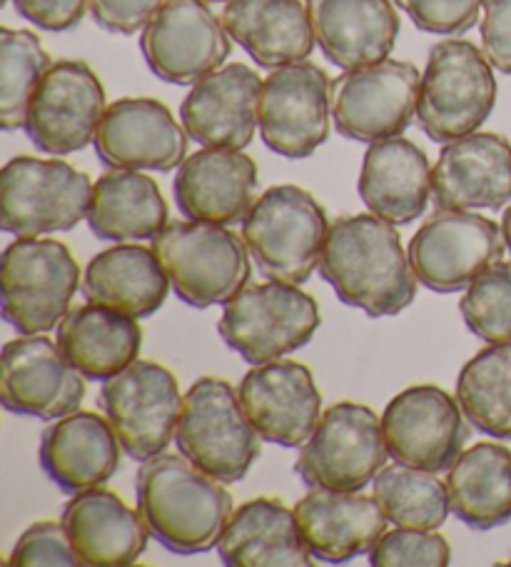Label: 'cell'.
<instances>
[{"mask_svg": "<svg viewBox=\"0 0 511 567\" xmlns=\"http://www.w3.org/2000/svg\"><path fill=\"white\" fill-rule=\"evenodd\" d=\"M320 276L342 302L369 318L399 316L411 306L419 282L397 228L375 213L345 215L330 225Z\"/></svg>", "mask_w": 511, "mask_h": 567, "instance_id": "6da1fadb", "label": "cell"}, {"mask_svg": "<svg viewBox=\"0 0 511 567\" xmlns=\"http://www.w3.org/2000/svg\"><path fill=\"white\" fill-rule=\"evenodd\" d=\"M222 485L182 453H160L137 471V511L170 553H208L218 547L234 513L232 495Z\"/></svg>", "mask_w": 511, "mask_h": 567, "instance_id": "7a4b0ae2", "label": "cell"}, {"mask_svg": "<svg viewBox=\"0 0 511 567\" xmlns=\"http://www.w3.org/2000/svg\"><path fill=\"white\" fill-rule=\"evenodd\" d=\"M327 233V213L298 185L264 190L242 220V238L262 276L292 286L320 268Z\"/></svg>", "mask_w": 511, "mask_h": 567, "instance_id": "3957f363", "label": "cell"}, {"mask_svg": "<svg viewBox=\"0 0 511 567\" xmlns=\"http://www.w3.org/2000/svg\"><path fill=\"white\" fill-rule=\"evenodd\" d=\"M175 292L192 308L225 306L250 282V250L228 225L175 220L153 238Z\"/></svg>", "mask_w": 511, "mask_h": 567, "instance_id": "277c9868", "label": "cell"}, {"mask_svg": "<svg viewBox=\"0 0 511 567\" xmlns=\"http://www.w3.org/2000/svg\"><path fill=\"white\" fill-rule=\"evenodd\" d=\"M494 65L474 43L441 41L429 51L421 73L417 118L435 143L477 133L494 111Z\"/></svg>", "mask_w": 511, "mask_h": 567, "instance_id": "5b68a950", "label": "cell"}, {"mask_svg": "<svg viewBox=\"0 0 511 567\" xmlns=\"http://www.w3.org/2000/svg\"><path fill=\"white\" fill-rule=\"evenodd\" d=\"M260 433L228 380L200 378L182 398L180 453L220 483H240L260 455Z\"/></svg>", "mask_w": 511, "mask_h": 567, "instance_id": "8992f818", "label": "cell"}, {"mask_svg": "<svg viewBox=\"0 0 511 567\" xmlns=\"http://www.w3.org/2000/svg\"><path fill=\"white\" fill-rule=\"evenodd\" d=\"M320 328V308L292 282H248L225 302L218 330L250 365H262L304 348Z\"/></svg>", "mask_w": 511, "mask_h": 567, "instance_id": "52a82bcc", "label": "cell"}, {"mask_svg": "<svg viewBox=\"0 0 511 567\" xmlns=\"http://www.w3.org/2000/svg\"><path fill=\"white\" fill-rule=\"evenodd\" d=\"M91 200V178L65 161L18 155L0 173V228L18 238L73 230Z\"/></svg>", "mask_w": 511, "mask_h": 567, "instance_id": "ba28073f", "label": "cell"}, {"mask_svg": "<svg viewBox=\"0 0 511 567\" xmlns=\"http://www.w3.org/2000/svg\"><path fill=\"white\" fill-rule=\"evenodd\" d=\"M3 318L21 336H45L61 326L81 286V266L51 238H18L3 252Z\"/></svg>", "mask_w": 511, "mask_h": 567, "instance_id": "9c48e42d", "label": "cell"}, {"mask_svg": "<svg viewBox=\"0 0 511 567\" xmlns=\"http://www.w3.org/2000/svg\"><path fill=\"white\" fill-rule=\"evenodd\" d=\"M389 447L375 410L337 403L302 445L294 471L310 487L362 493L387 465Z\"/></svg>", "mask_w": 511, "mask_h": 567, "instance_id": "30bf717a", "label": "cell"}, {"mask_svg": "<svg viewBox=\"0 0 511 567\" xmlns=\"http://www.w3.org/2000/svg\"><path fill=\"white\" fill-rule=\"evenodd\" d=\"M421 75L407 61H379L332 81V118L340 135L377 143L405 133L417 115Z\"/></svg>", "mask_w": 511, "mask_h": 567, "instance_id": "8fae6325", "label": "cell"}, {"mask_svg": "<svg viewBox=\"0 0 511 567\" xmlns=\"http://www.w3.org/2000/svg\"><path fill=\"white\" fill-rule=\"evenodd\" d=\"M101 405L133 461L145 463L165 453L178 433L182 410L178 380L153 360H135L123 373L105 380Z\"/></svg>", "mask_w": 511, "mask_h": 567, "instance_id": "7c38bea8", "label": "cell"}, {"mask_svg": "<svg viewBox=\"0 0 511 567\" xmlns=\"http://www.w3.org/2000/svg\"><path fill=\"white\" fill-rule=\"evenodd\" d=\"M504 250V230L494 220L471 210L437 208L415 233L407 252L421 286L457 292L501 262Z\"/></svg>", "mask_w": 511, "mask_h": 567, "instance_id": "4fadbf2b", "label": "cell"}, {"mask_svg": "<svg viewBox=\"0 0 511 567\" xmlns=\"http://www.w3.org/2000/svg\"><path fill=\"white\" fill-rule=\"evenodd\" d=\"M140 51L160 81L195 85L220 71L232 43L222 18L210 11L208 0H163L143 28Z\"/></svg>", "mask_w": 511, "mask_h": 567, "instance_id": "5bb4252c", "label": "cell"}, {"mask_svg": "<svg viewBox=\"0 0 511 567\" xmlns=\"http://www.w3.org/2000/svg\"><path fill=\"white\" fill-rule=\"evenodd\" d=\"M332 81L310 61L290 63L264 78L260 135L272 153L302 161L330 138Z\"/></svg>", "mask_w": 511, "mask_h": 567, "instance_id": "9a60e30c", "label": "cell"}, {"mask_svg": "<svg viewBox=\"0 0 511 567\" xmlns=\"http://www.w3.org/2000/svg\"><path fill=\"white\" fill-rule=\"evenodd\" d=\"M389 457L397 463L445 473L465 453L467 415L459 400L437 385L401 390L382 413Z\"/></svg>", "mask_w": 511, "mask_h": 567, "instance_id": "2e32d148", "label": "cell"}, {"mask_svg": "<svg viewBox=\"0 0 511 567\" xmlns=\"http://www.w3.org/2000/svg\"><path fill=\"white\" fill-rule=\"evenodd\" d=\"M107 111L105 87L91 65L53 63L35 87L25 115V133L41 153L71 155L95 141Z\"/></svg>", "mask_w": 511, "mask_h": 567, "instance_id": "e0dca14e", "label": "cell"}, {"mask_svg": "<svg viewBox=\"0 0 511 567\" xmlns=\"http://www.w3.org/2000/svg\"><path fill=\"white\" fill-rule=\"evenodd\" d=\"M190 135L170 107L153 97H121L95 133V153L115 171L170 173L188 158Z\"/></svg>", "mask_w": 511, "mask_h": 567, "instance_id": "ac0fdd59", "label": "cell"}, {"mask_svg": "<svg viewBox=\"0 0 511 567\" xmlns=\"http://www.w3.org/2000/svg\"><path fill=\"white\" fill-rule=\"evenodd\" d=\"M85 375L45 336L15 338L3 348L0 403L25 417L58 420L81 408Z\"/></svg>", "mask_w": 511, "mask_h": 567, "instance_id": "d6986e66", "label": "cell"}, {"mask_svg": "<svg viewBox=\"0 0 511 567\" xmlns=\"http://www.w3.org/2000/svg\"><path fill=\"white\" fill-rule=\"evenodd\" d=\"M238 393L260 437L282 447L307 443L324 415L310 368L294 360L252 365Z\"/></svg>", "mask_w": 511, "mask_h": 567, "instance_id": "ffe728a7", "label": "cell"}, {"mask_svg": "<svg viewBox=\"0 0 511 567\" xmlns=\"http://www.w3.org/2000/svg\"><path fill=\"white\" fill-rule=\"evenodd\" d=\"M431 198L441 210H499L511 200V143L471 133L445 143L431 168Z\"/></svg>", "mask_w": 511, "mask_h": 567, "instance_id": "44dd1931", "label": "cell"}, {"mask_svg": "<svg viewBox=\"0 0 511 567\" xmlns=\"http://www.w3.org/2000/svg\"><path fill=\"white\" fill-rule=\"evenodd\" d=\"M260 75L244 63H230L192 85L180 121L202 148H248L260 125Z\"/></svg>", "mask_w": 511, "mask_h": 567, "instance_id": "7402d4cb", "label": "cell"}, {"mask_svg": "<svg viewBox=\"0 0 511 567\" xmlns=\"http://www.w3.org/2000/svg\"><path fill=\"white\" fill-rule=\"evenodd\" d=\"M294 517L314 560L330 565L369 555L387 533L389 523L377 497L327 487H312L294 505Z\"/></svg>", "mask_w": 511, "mask_h": 567, "instance_id": "603a6c76", "label": "cell"}, {"mask_svg": "<svg viewBox=\"0 0 511 567\" xmlns=\"http://www.w3.org/2000/svg\"><path fill=\"white\" fill-rule=\"evenodd\" d=\"M173 190L185 218L218 225L240 223L254 205L258 165L242 151L202 148L185 158Z\"/></svg>", "mask_w": 511, "mask_h": 567, "instance_id": "cb8c5ba5", "label": "cell"}, {"mask_svg": "<svg viewBox=\"0 0 511 567\" xmlns=\"http://www.w3.org/2000/svg\"><path fill=\"white\" fill-rule=\"evenodd\" d=\"M314 41L342 71L387 61L401 23L392 0H304Z\"/></svg>", "mask_w": 511, "mask_h": 567, "instance_id": "d4e9b609", "label": "cell"}, {"mask_svg": "<svg viewBox=\"0 0 511 567\" xmlns=\"http://www.w3.org/2000/svg\"><path fill=\"white\" fill-rule=\"evenodd\" d=\"M121 450L111 420L91 410H73L45 427L38 461L63 493L75 495L111 481L121 463Z\"/></svg>", "mask_w": 511, "mask_h": 567, "instance_id": "484cf974", "label": "cell"}, {"mask_svg": "<svg viewBox=\"0 0 511 567\" xmlns=\"http://www.w3.org/2000/svg\"><path fill=\"white\" fill-rule=\"evenodd\" d=\"M61 520L85 567H125L145 553L150 540L140 511L127 507L121 495L103 487L75 493L63 507Z\"/></svg>", "mask_w": 511, "mask_h": 567, "instance_id": "4316f807", "label": "cell"}, {"mask_svg": "<svg viewBox=\"0 0 511 567\" xmlns=\"http://www.w3.org/2000/svg\"><path fill=\"white\" fill-rule=\"evenodd\" d=\"M359 198L369 213L392 225H407L427 210L431 165L427 153L401 135L369 143L362 163Z\"/></svg>", "mask_w": 511, "mask_h": 567, "instance_id": "83f0119b", "label": "cell"}, {"mask_svg": "<svg viewBox=\"0 0 511 567\" xmlns=\"http://www.w3.org/2000/svg\"><path fill=\"white\" fill-rule=\"evenodd\" d=\"M220 560L230 567H310L298 517L274 497H254L230 515L218 543Z\"/></svg>", "mask_w": 511, "mask_h": 567, "instance_id": "f1b7e54d", "label": "cell"}, {"mask_svg": "<svg viewBox=\"0 0 511 567\" xmlns=\"http://www.w3.org/2000/svg\"><path fill=\"white\" fill-rule=\"evenodd\" d=\"M222 23L260 68L307 61L314 31L302 0H228Z\"/></svg>", "mask_w": 511, "mask_h": 567, "instance_id": "f546056e", "label": "cell"}, {"mask_svg": "<svg viewBox=\"0 0 511 567\" xmlns=\"http://www.w3.org/2000/svg\"><path fill=\"white\" fill-rule=\"evenodd\" d=\"M170 278L157 252L145 246L117 243L87 262L83 296L87 302L111 308L137 320L155 316L170 292Z\"/></svg>", "mask_w": 511, "mask_h": 567, "instance_id": "4dcf8cb0", "label": "cell"}, {"mask_svg": "<svg viewBox=\"0 0 511 567\" xmlns=\"http://www.w3.org/2000/svg\"><path fill=\"white\" fill-rule=\"evenodd\" d=\"M58 346L87 380H111L140 355L143 330L137 318L87 302L67 310Z\"/></svg>", "mask_w": 511, "mask_h": 567, "instance_id": "1f68e13d", "label": "cell"}, {"mask_svg": "<svg viewBox=\"0 0 511 567\" xmlns=\"http://www.w3.org/2000/svg\"><path fill=\"white\" fill-rule=\"evenodd\" d=\"M447 473L451 513L471 530H494L511 520V453L504 445L469 447Z\"/></svg>", "mask_w": 511, "mask_h": 567, "instance_id": "d6a6232c", "label": "cell"}, {"mask_svg": "<svg viewBox=\"0 0 511 567\" xmlns=\"http://www.w3.org/2000/svg\"><path fill=\"white\" fill-rule=\"evenodd\" d=\"M85 220L103 240H153L167 225V203L150 175L113 168L93 185Z\"/></svg>", "mask_w": 511, "mask_h": 567, "instance_id": "836d02e7", "label": "cell"}, {"mask_svg": "<svg viewBox=\"0 0 511 567\" xmlns=\"http://www.w3.org/2000/svg\"><path fill=\"white\" fill-rule=\"evenodd\" d=\"M457 400L479 433L511 440V340L479 350L461 368Z\"/></svg>", "mask_w": 511, "mask_h": 567, "instance_id": "e575fe53", "label": "cell"}, {"mask_svg": "<svg viewBox=\"0 0 511 567\" xmlns=\"http://www.w3.org/2000/svg\"><path fill=\"white\" fill-rule=\"evenodd\" d=\"M375 497L387 520L397 527L439 530L451 513L447 483L437 473L405 463L385 465L375 477Z\"/></svg>", "mask_w": 511, "mask_h": 567, "instance_id": "d590c367", "label": "cell"}, {"mask_svg": "<svg viewBox=\"0 0 511 567\" xmlns=\"http://www.w3.org/2000/svg\"><path fill=\"white\" fill-rule=\"evenodd\" d=\"M51 65L33 31H0V128L6 133L25 128L28 105Z\"/></svg>", "mask_w": 511, "mask_h": 567, "instance_id": "8d00e7d4", "label": "cell"}, {"mask_svg": "<svg viewBox=\"0 0 511 567\" xmlns=\"http://www.w3.org/2000/svg\"><path fill=\"white\" fill-rule=\"evenodd\" d=\"M459 312L467 328L484 343L511 340V266L497 262L465 288Z\"/></svg>", "mask_w": 511, "mask_h": 567, "instance_id": "74e56055", "label": "cell"}, {"mask_svg": "<svg viewBox=\"0 0 511 567\" xmlns=\"http://www.w3.org/2000/svg\"><path fill=\"white\" fill-rule=\"evenodd\" d=\"M451 560L449 543L437 530L397 527L385 533L369 553L375 567H445Z\"/></svg>", "mask_w": 511, "mask_h": 567, "instance_id": "f35d334b", "label": "cell"}, {"mask_svg": "<svg viewBox=\"0 0 511 567\" xmlns=\"http://www.w3.org/2000/svg\"><path fill=\"white\" fill-rule=\"evenodd\" d=\"M8 565L13 567H75L77 563L75 547L71 543L63 520L61 523H35L18 537Z\"/></svg>", "mask_w": 511, "mask_h": 567, "instance_id": "ab89813d", "label": "cell"}, {"mask_svg": "<svg viewBox=\"0 0 511 567\" xmlns=\"http://www.w3.org/2000/svg\"><path fill=\"white\" fill-rule=\"evenodd\" d=\"M419 31L435 35H465L477 25L484 0H395Z\"/></svg>", "mask_w": 511, "mask_h": 567, "instance_id": "60d3db41", "label": "cell"}, {"mask_svg": "<svg viewBox=\"0 0 511 567\" xmlns=\"http://www.w3.org/2000/svg\"><path fill=\"white\" fill-rule=\"evenodd\" d=\"M481 51L499 73L511 75V0H484Z\"/></svg>", "mask_w": 511, "mask_h": 567, "instance_id": "b9f144b4", "label": "cell"}, {"mask_svg": "<svg viewBox=\"0 0 511 567\" xmlns=\"http://www.w3.org/2000/svg\"><path fill=\"white\" fill-rule=\"evenodd\" d=\"M163 0H91L93 21L107 33L135 35L143 31Z\"/></svg>", "mask_w": 511, "mask_h": 567, "instance_id": "7bdbcfd3", "label": "cell"}, {"mask_svg": "<svg viewBox=\"0 0 511 567\" xmlns=\"http://www.w3.org/2000/svg\"><path fill=\"white\" fill-rule=\"evenodd\" d=\"M15 11L41 31H71L85 18L91 0H13Z\"/></svg>", "mask_w": 511, "mask_h": 567, "instance_id": "ee69618b", "label": "cell"}, {"mask_svg": "<svg viewBox=\"0 0 511 567\" xmlns=\"http://www.w3.org/2000/svg\"><path fill=\"white\" fill-rule=\"evenodd\" d=\"M501 230H504V240H507V250L511 252V205L504 213V218H501Z\"/></svg>", "mask_w": 511, "mask_h": 567, "instance_id": "f6af8a7d", "label": "cell"}, {"mask_svg": "<svg viewBox=\"0 0 511 567\" xmlns=\"http://www.w3.org/2000/svg\"><path fill=\"white\" fill-rule=\"evenodd\" d=\"M208 3H228V0H208Z\"/></svg>", "mask_w": 511, "mask_h": 567, "instance_id": "bcb514c9", "label": "cell"}, {"mask_svg": "<svg viewBox=\"0 0 511 567\" xmlns=\"http://www.w3.org/2000/svg\"><path fill=\"white\" fill-rule=\"evenodd\" d=\"M0 3H8V0H0Z\"/></svg>", "mask_w": 511, "mask_h": 567, "instance_id": "7dc6e473", "label": "cell"}, {"mask_svg": "<svg viewBox=\"0 0 511 567\" xmlns=\"http://www.w3.org/2000/svg\"><path fill=\"white\" fill-rule=\"evenodd\" d=\"M509 565H511V560H509Z\"/></svg>", "mask_w": 511, "mask_h": 567, "instance_id": "c3c4849f", "label": "cell"}]
</instances>
